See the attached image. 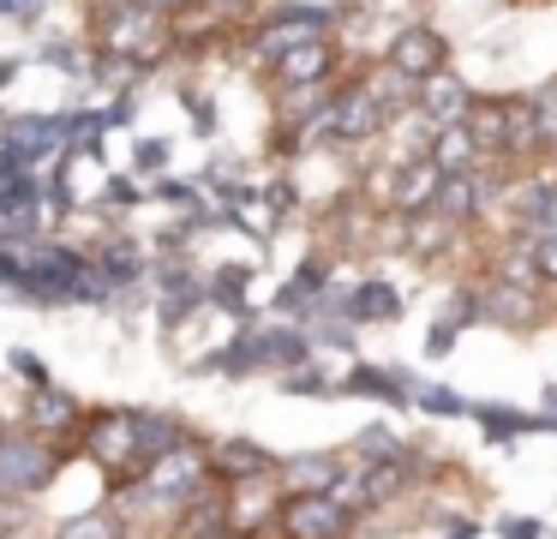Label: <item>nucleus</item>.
I'll use <instances>...</instances> for the list:
<instances>
[{"label": "nucleus", "mask_w": 557, "mask_h": 539, "mask_svg": "<svg viewBox=\"0 0 557 539\" xmlns=\"http://www.w3.org/2000/svg\"><path fill=\"white\" fill-rule=\"evenodd\" d=\"M90 48L121 66H162L174 54V19L150 12L145 0H97V19H90Z\"/></svg>", "instance_id": "nucleus-1"}, {"label": "nucleus", "mask_w": 557, "mask_h": 539, "mask_svg": "<svg viewBox=\"0 0 557 539\" xmlns=\"http://www.w3.org/2000/svg\"><path fill=\"white\" fill-rule=\"evenodd\" d=\"M401 287L389 282V275H360V282L342 294V318L354 323V330H389V323H401Z\"/></svg>", "instance_id": "nucleus-10"}, {"label": "nucleus", "mask_w": 557, "mask_h": 539, "mask_svg": "<svg viewBox=\"0 0 557 539\" xmlns=\"http://www.w3.org/2000/svg\"><path fill=\"white\" fill-rule=\"evenodd\" d=\"M174 96H181V108L193 114V132H198V138H216V132H222L216 102H210L205 90H193V84H174Z\"/></svg>", "instance_id": "nucleus-29"}, {"label": "nucleus", "mask_w": 557, "mask_h": 539, "mask_svg": "<svg viewBox=\"0 0 557 539\" xmlns=\"http://www.w3.org/2000/svg\"><path fill=\"white\" fill-rule=\"evenodd\" d=\"M492 534L497 539H552L540 515H504V522H492Z\"/></svg>", "instance_id": "nucleus-33"}, {"label": "nucleus", "mask_w": 557, "mask_h": 539, "mask_svg": "<svg viewBox=\"0 0 557 539\" xmlns=\"http://www.w3.org/2000/svg\"><path fill=\"white\" fill-rule=\"evenodd\" d=\"M276 539H360V515L336 491H282Z\"/></svg>", "instance_id": "nucleus-3"}, {"label": "nucleus", "mask_w": 557, "mask_h": 539, "mask_svg": "<svg viewBox=\"0 0 557 539\" xmlns=\"http://www.w3.org/2000/svg\"><path fill=\"white\" fill-rule=\"evenodd\" d=\"M516 234V228H509ZM528 240V264H533V282L557 299V228H540V234H521Z\"/></svg>", "instance_id": "nucleus-25"}, {"label": "nucleus", "mask_w": 557, "mask_h": 539, "mask_svg": "<svg viewBox=\"0 0 557 539\" xmlns=\"http://www.w3.org/2000/svg\"><path fill=\"white\" fill-rule=\"evenodd\" d=\"M210 455V474H216V486H240V479H276L282 455L264 450L258 438H216L205 443Z\"/></svg>", "instance_id": "nucleus-9"}, {"label": "nucleus", "mask_w": 557, "mask_h": 539, "mask_svg": "<svg viewBox=\"0 0 557 539\" xmlns=\"http://www.w3.org/2000/svg\"><path fill=\"white\" fill-rule=\"evenodd\" d=\"M552 162H557V144H552Z\"/></svg>", "instance_id": "nucleus-38"}, {"label": "nucleus", "mask_w": 557, "mask_h": 539, "mask_svg": "<svg viewBox=\"0 0 557 539\" xmlns=\"http://www.w3.org/2000/svg\"><path fill=\"white\" fill-rule=\"evenodd\" d=\"M425 156H432V162L444 168V174H456V168H480V162H485V150H480V138H473L468 120L432 126V144H425Z\"/></svg>", "instance_id": "nucleus-22"}, {"label": "nucleus", "mask_w": 557, "mask_h": 539, "mask_svg": "<svg viewBox=\"0 0 557 539\" xmlns=\"http://www.w3.org/2000/svg\"><path fill=\"white\" fill-rule=\"evenodd\" d=\"M540 407H545V414H557V383H545V395H540Z\"/></svg>", "instance_id": "nucleus-35"}, {"label": "nucleus", "mask_w": 557, "mask_h": 539, "mask_svg": "<svg viewBox=\"0 0 557 539\" xmlns=\"http://www.w3.org/2000/svg\"><path fill=\"white\" fill-rule=\"evenodd\" d=\"M7 366H13V371H18V378H25V383H30V390H42V383H54V371H49V366H42V359H37V354H30V347H7Z\"/></svg>", "instance_id": "nucleus-32"}, {"label": "nucleus", "mask_w": 557, "mask_h": 539, "mask_svg": "<svg viewBox=\"0 0 557 539\" xmlns=\"http://www.w3.org/2000/svg\"><path fill=\"white\" fill-rule=\"evenodd\" d=\"M169 162H174V144L162 138V132H145V138L133 144V168H138V174H169Z\"/></svg>", "instance_id": "nucleus-30"}, {"label": "nucleus", "mask_w": 557, "mask_h": 539, "mask_svg": "<svg viewBox=\"0 0 557 539\" xmlns=\"http://www.w3.org/2000/svg\"><path fill=\"white\" fill-rule=\"evenodd\" d=\"M384 60H389L396 72H408L413 84H420V78H432V72L456 66V42H449V36L437 30L432 19H408V24H396V30H389Z\"/></svg>", "instance_id": "nucleus-5"}, {"label": "nucleus", "mask_w": 557, "mask_h": 539, "mask_svg": "<svg viewBox=\"0 0 557 539\" xmlns=\"http://www.w3.org/2000/svg\"><path fill=\"white\" fill-rule=\"evenodd\" d=\"M49 539H133V522L102 498V503H90V510H66Z\"/></svg>", "instance_id": "nucleus-18"}, {"label": "nucleus", "mask_w": 557, "mask_h": 539, "mask_svg": "<svg viewBox=\"0 0 557 539\" xmlns=\"http://www.w3.org/2000/svg\"><path fill=\"white\" fill-rule=\"evenodd\" d=\"M61 438L37 431L30 419H0V491L7 498H42L61 479Z\"/></svg>", "instance_id": "nucleus-2"}, {"label": "nucleus", "mask_w": 557, "mask_h": 539, "mask_svg": "<svg viewBox=\"0 0 557 539\" xmlns=\"http://www.w3.org/2000/svg\"><path fill=\"white\" fill-rule=\"evenodd\" d=\"M348 72V48H342V36H306V42H294L288 54H276L264 66L270 84H330Z\"/></svg>", "instance_id": "nucleus-6"}, {"label": "nucleus", "mask_w": 557, "mask_h": 539, "mask_svg": "<svg viewBox=\"0 0 557 539\" xmlns=\"http://www.w3.org/2000/svg\"><path fill=\"white\" fill-rule=\"evenodd\" d=\"M552 318V294L516 275H485L480 282V323L492 330H540Z\"/></svg>", "instance_id": "nucleus-4"}, {"label": "nucleus", "mask_w": 557, "mask_h": 539, "mask_svg": "<svg viewBox=\"0 0 557 539\" xmlns=\"http://www.w3.org/2000/svg\"><path fill=\"white\" fill-rule=\"evenodd\" d=\"M456 342H461V323L437 311L432 330H425V359H449V354H456Z\"/></svg>", "instance_id": "nucleus-31"}, {"label": "nucleus", "mask_w": 557, "mask_h": 539, "mask_svg": "<svg viewBox=\"0 0 557 539\" xmlns=\"http://www.w3.org/2000/svg\"><path fill=\"white\" fill-rule=\"evenodd\" d=\"M25 419L37 431H49V438H73L78 419H85V402H78L73 390H61V383H42V390H30Z\"/></svg>", "instance_id": "nucleus-17"}, {"label": "nucleus", "mask_w": 557, "mask_h": 539, "mask_svg": "<svg viewBox=\"0 0 557 539\" xmlns=\"http://www.w3.org/2000/svg\"><path fill=\"white\" fill-rule=\"evenodd\" d=\"M330 282H336V252H306V258L288 270V282L270 294V311H276V318H306Z\"/></svg>", "instance_id": "nucleus-8"}, {"label": "nucleus", "mask_w": 557, "mask_h": 539, "mask_svg": "<svg viewBox=\"0 0 557 539\" xmlns=\"http://www.w3.org/2000/svg\"><path fill=\"white\" fill-rule=\"evenodd\" d=\"M413 7H432V0H413Z\"/></svg>", "instance_id": "nucleus-37"}, {"label": "nucleus", "mask_w": 557, "mask_h": 539, "mask_svg": "<svg viewBox=\"0 0 557 539\" xmlns=\"http://www.w3.org/2000/svg\"><path fill=\"white\" fill-rule=\"evenodd\" d=\"M413 371L408 366H372V359H348L342 371V395H360V402H384L396 414H413Z\"/></svg>", "instance_id": "nucleus-7"}, {"label": "nucleus", "mask_w": 557, "mask_h": 539, "mask_svg": "<svg viewBox=\"0 0 557 539\" xmlns=\"http://www.w3.org/2000/svg\"><path fill=\"white\" fill-rule=\"evenodd\" d=\"M354 72H360V84L377 96V108H384L389 120H401V114L413 108V90H420V84H413L408 72H396L384 54H377V60H366V66H354Z\"/></svg>", "instance_id": "nucleus-19"}, {"label": "nucleus", "mask_w": 557, "mask_h": 539, "mask_svg": "<svg viewBox=\"0 0 557 539\" xmlns=\"http://www.w3.org/2000/svg\"><path fill=\"white\" fill-rule=\"evenodd\" d=\"M468 419L480 426L485 443H497V450H516L521 438L540 431V414H528V407H516V402H473Z\"/></svg>", "instance_id": "nucleus-16"}, {"label": "nucleus", "mask_w": 557, "mask_h": 539, "mask_svg": "<svg viewBox=\"0 0 557 539\" xmlns=\"http://www.w3.org/2000/svg\"><path fill=\"white\" fill-rule=\"evenodd\" d=\"M174 539H234L228 510H222V486H210L205 498H193L186 510H174Z\"/></svg>", "instance_id": "nucleus-21"}, {"label": "nucleus", "mask_w": 557, "mask_h": 539, "mask_svg": "<svg viewBox=\"0 0 557 539\" xmlns=\"http://www.w3.org/2000/svg\"><path fill=\"white\" fill-rule=\"evenodd\" d=\"M37 534V498H7L0 491V539H30Z\"/></svg>", "instance_id": "nucleus-28"}, {"label": "nucleus", "mask_w": 557, "mask_h": 539, "mask_svg": "<svg viewBox=\"0 0 557 539\" xmlns=\"http://www.w3.org/2000/svg\"><path fill=\"white\" fill-rule=\"evenodd\" d=\"M276 383H282V395H312V402H330V395H342V378H330L318 354L306 359V366H294V371H276Z\"/></svg>", "instance_id": "nucleus-23"}, {"label": "nucleus", "mask_w": 557, "mask_h": 539, "mask_svg": "<svg viewBox=\"0 0 557 539\" xmlns=\"http://www.w3.org/2000/svg\"><path fill=\"white\" fill-rule=\"evenodd\" d=\"M473 84L461 78L456 66H444V72H432V78H420V90H413V108H420L432 126H449V120H468V108H473Z\"/></svg>", "instance_id": "nucleus-14"}, {"label": "nucleus", "mask_w": 557, "mask_h": 539, "mask_svg": "<svg viewBox=\"0 0 557 539\" xmlns=\"http://www.w3.org/2000/svg\"><path fill=\"white\" fill-rule=\"evenodd\" d=\"M252 275H258V264H252V258L210 264V270H205V294H210V306L228 311L234 323H252Z\"/></svg>", "instance_id": "nucleus-15"}, {"label": "nucleus", "mask_w": 557, "mask_h": 539, "mask_svg": "<svg viewBox=\"0 0 557 539\" xmlns=\"http://www.w3.org/2000/svg\"><path fill=\"white\" fill-rule=\"evenodd\" d=\"M126 419H133V438H138V455H145V462L193 438V426H186L181 414H162V407H126Z\"/></svg>", "instance_id": "nucleus-20"}, {"label": "nucleus", "mask_w": 557, "mask_h": 539, "mask_svg": "<svg viewBox=\"0 0 557 539\" xmlns=\"http://www.w3.org/2000/svg\"><path fill=\"white\" fill-rule=\"evenodd\" d=\"M252 347H258V371H294L312 359V330L300 318L282 323H252Z\"/></svg>", "instance_id": "nucleus-12"}, {"label": "nucleus", "mask_w": 557, "mask_h": 539, "mask_svg": "<svg viewBox=\"0 0 557 539\" xmlns=\"http://www.w3.org/2000/svg\"><path fill=\"white\" fill-rule=\"evenodd\" d=\"M528 108H533V126H540V150L552 156V144H557V78L533 84V90H528Z\"/></svg>", "instance_id": "nucleus-27"}, {"label": "nucleus", "mask_w": 557, "mask_h": 539, "mask_svg": "<svg viewBox=\"0 0 557 539\" xmlns=\"http://www.w3.org/2000/svg\"><path fill=\"white\" fill-rule=\"evenodd\" d=\"M348 462H354L348 450H294V455H282L276 479H282V491H336Z\"/></svg>", "instance_id": "nucleus-13"}, {"label": "nucleus", "mask_w": 557, "mask_h": 539, "mask_svg": "<svg viewBox=\"0 0 557 539\" xmlns=\"http://www.w3.org/2000/svg\"><path fill=\"white\" fill-rule=\"evenodd\" d=\"M509 7H533V0H509Z\"/></svg>", "instance_id": "nucleus-36"}, {"label": "nucleus", "mask_w": 557, "mask_h": 539, "mask_svg": "<svg viewBox=\"0 0 557 539\" xmlns=\"http://www.w3.org/2000/svg\"><path fill=\"white\" fill-rule=\"evenodd\" d=\"M432 210L456 228H473L492 216V192H485L480 168H456V174H437V192H432Z\"/></svg>", "instance_id": "nucleus-11"}, {"label": "nucleus", "mask_w": 557, "mask_h": 539, "mask_svg": "<svg viewBox=\"0 0 557 539\" xmlns=\"http://www.w3.org/2000/svg\"><path fill=\"white\" fill-rule=\"evenodd\" d=\"M145 7H150V12H162V19H174V24H181V19H193V12H205V0H145Z\"/></svg>", "instance_id": "nucleus-34"}, {"label": "nucleus", "mask_w": 557, "mask_h": 539, "mask_svg": "<svg viewBox=\"0 0 557 539\" xmlns=\"http://www.w3.org/2000/svg\"><path fill=\"white\" fill-rule=\"evenodd\" d=\"M348 455H360V462H396V455H408V438L389 426H366L360 438L348 443Z\"/></svg>", "instance_id": "nucleus-26"}, {"label": "nucleus", "mask_w": 557, "mask_h": 539, "mask_svg": "<svg viewBox=\"0 0 557 539\" xmlns=\"http://www.w3.org/2000/svg\"><path fill=\"white\" fill-rule=\"evenodd\" d=\"M468 395L449 390V383H413V414L420 419H468Z\"/></svg>", "instance_id": "nucleus-24"}]
</instances>
